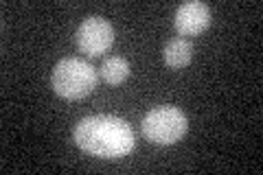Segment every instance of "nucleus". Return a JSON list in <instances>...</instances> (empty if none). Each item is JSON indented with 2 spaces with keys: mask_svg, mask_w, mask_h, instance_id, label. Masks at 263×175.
I'll use <instances>...</instances> for the list:
<instances>
[{
  "mask_svg": "<svg viewBox=\"0 0 263 175\" xmlns=\"http://www.w3.org/2000/svg\"><path fill=\"white\" fill-rule=\"evenodd\" d=\"M75 143L79 149L97 158H123L136 147V138L129 125L112 114H97L81 119L75 127Z\"/></svg>",
  "mask_w": 263,
  "mask_h": 175,
  "instance_id": "1",
  "label": "nucleus"
},
{
  "mask_svg": "<svg viewBox=\"0 0 263 175\" xmlns=\"http://www.w3.org/2000/svg\"><path fill=\"white\" fill-rule=\"evenodd\" d=\"M51 86L62 99H81L97 88V68L79 57H66L55 64Z\"/></svg>",
  "mask_w": 263,
  "mask_h": 175,
  "instance_id": "2",
  "label": "nucleus"
},
{
  "mask_svg": "<svg viewBox=\"0 0 263 175\" xmlns=\"http://www.w3.org/2000/svg\"><path fill=\"white\" fill-rule=\"evenodd\" d=\"M141 129L143 136L154 145H174L186 134L189 119L180 107L160 105L145 114Z\"/></svg>",
  "mask_w": 263,
  "mask_h": 175,
  "instance_id": "3",
  "label": "nucleus"
},
{
  "mask_svg": "<svg viewBox=\"0 0 263 175\" xmlns=\"http://www.w3.org/2000/svg\"><path fill=\"white\" fill-rule=\"evenodd\" d=\"M114 44V27L101 18V15H90L77 29V46L88 57H99L110 51Z\"/></svg>",
  "mask_w": 263,
  "mask_h": 175,
  "instance_id": "4",
  "label": "nucleus"
},
{
  "mask_svg": "<svg viewBox=\"0 0 263 175\" xmlns=\"http://www.w3.org/2000/svg\"><path fill=\"white\" fill-rule=\"evenodd\" d=\"M174 24L180 35H200L211 24V9L204 3H200V0L184 3L178 7Z\"/></svg>",
  "mask_w": 263,
  "mask_h": 175,
  "instance_id": "5",
  "label": "nucleus"
},
{
  "mask_svg": "<svg viewBox=\"0 0 263 175\" xmlns=\"http://www.w3.org/2000/svg\"><path fill=\"white\" fill-rule=\"evenodd\" d=\"M191 57H193V46H191V42L184 37L171 40L162 51V60L169 68H184V66H189V62H191Z\"/></svg>",
  "mask_w": 263,
  "mask_h": 175,
  "instance_id": "6",
  "label": "nucleus"
},
{
  "mask_svg": "<svg viewBox=\"0 0 263 175\" xmlns=\"http://www.w3.org/2000/svg\"><path fill=\"white\" fill-rule=\"evenodd\" d=\"M99 77H101L105 83L110 86H119L129 77V64L125 57H108L103 60V64L99 66Z\"/></svg>",
  "mask_w": 263,
  "mask_h": 175,
  "instance_id": "7",
  "label": "nucleus"
}]
</instances>
